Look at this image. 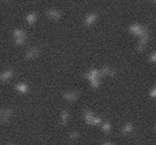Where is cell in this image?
<instances>
[{
    "instance_id": "cell-1",
    "label": "cell",
    "mask_w": 156,
    "mask_h": 145,
    "mask_svg": "<svg viewBox=\"0 0 156 145\" xmlns=\"http://www.w3.org/2000/svg\"><path fill=\"white\" fill-rule=\"evenodd\" d=\"M14 117V111L11 108L2 107L0 108V124L9 123Z\"/></svg>"
},
{
    "instance_id": "cell-2",
    "label": "cell",
    "mask_w": 156,
    "mask_h": 145,
    "mask_svg": "<svg viewBox=\"0 0 156 145\" xmlns=\"http://www.w3.org/2000/svg\"><path fill=\"white\" fill-rule=\"evenodd\" d=\"M69 113L67 111H63L60 112V115H59V124L61 126H64L68 123V121H69Z\"/></svg>"
},
{
    "instance_id": "cell-3",
    "label": "cell",
    "mask_w": 156,
    "mask_h": 145,
    "mask_svg": "<svg viewBox=\"0 0 156 145\" xmlns=\"http://www.w3.org/2000/svg\"><path fill=\"white\" fill-rule=\"evenodd\" d=\"M16 90H17L19 93H22V94H26V93L27 92V90H28V88H27L26 85H24V84H19V85H17V86L16 87Z\"/></svg>"
},
{
    "instance_id": "cell-4",
    "label": "cell",
    "mask_w": 156,
    "mask_h": 145,
    "mask_svg": "<svg viewBox=\"0 0 156 145\" xmlns=\"http://www.w3.org/2000/svg\"><path fill=\"white\" fill-rule=\"evenodd\" d=\"M66 101H72L75 100L74 98V95H72V93H69V94H65V98H64Z\"/></svg>"
},
{
    "instance_id": "cell-5",
    "label": "cell",
    "mask_w": 156,
    "mask_h": 145,
    "mask_svg": "<svg viewBox=\"0 0 156 145\" xmlns=\"http://www.w3.org/2000/svg\"><path fill=\"white\" fill-rule=\"evenodd\" d=\"M6 145H15V144H13V143H8V144H6Z\"/></svg>"
}]
</instances>
